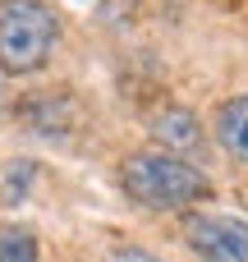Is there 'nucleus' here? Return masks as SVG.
<instances>
[{
  "instance_id": "obj_6",
  "label": "nucleus",
  "mask_w": 248,
  "mask_h": 262,
  "mask_svg": "<svg viewBox=\"0 0 248 262\" xmlns=\"http://www.w3.org/2000/svg\"><path fill=\"white\" fill-rule=\"evenodd\" d=\"M0 262H37V235L32 230H0Z\"/></svg>"
},
{
  "instance_id": "obj_3",
  "label": "nucleus",
  "mask_w": 248,
  "mask_h": 262,
  "mask_svg": "<svg viewBox=\"0 0 248 262\" xmlns=\"http://www.w3.org/2000/svg\"><path fill=\"white\" fill-rule=\"evenodd\" d=\"M184 239L202 262H248V221L230 212H189Z\"/></svg>"
},
{
  "instance_id": "obj_5",
  "label": "nucleus",
  "mask_w": 248,
  "mask_h": 262,
  "mask_svg": "<svg viewBox=\"0 0 248 262\" xmlns=\"http://www.w3.org/2000/svg\"><path fill=\"white\" fill-rule=\"evenodd\" d=\"M216 143H221L235 161H248V92L226 97V101L216 106Z\"/></svg>"
},
{
  "instance_id": "obj_7",
  "label": "nucleus",
  "mask_w": 248,
  "mask_h": 262,
  "mask_svg": "<svg viewBox=\"0 0 248 262\" xmlns=\"http://www.w3.org/2000/svg\"><path fill=\"white\" fill-rule=\"evenodd\" d=\"M106 262H161L152 249H138V244H120V249H110Z\"/></svg>"
},
{
  "instance_id": "obj_4",
  "label": "nucleus",
  "mask_w": 248,
  "mask_h": 262,
  "mask_svg": "<svg viewBox=\"0 0 248 262\" xmlns=\"http://www.w3.org/2000/svg\"><path fill=\"white\" fill-rule=\"evenodd\" d=\"M152 138L161 143V152L170 157H184V152H198L202 147V124L189 106H161L152 115Z\"/></svg>"
},
{
  "instance_id": "obj_2",
  "label": "nucleus",
  "mask_w": 248,
  "mask_h": 262,
  "mask_svg": "<svg viewBox=\"0 0 248 262\" xmlns=\"http://www.w3.org/2000/svg\"><path fill=\"white\" fill-rule=\"evenodd\" d=\"M60 23L46 0H0V74H37L55 51Z\"/></svg>"
},
{
  "instance_id": "obj_1",
  "label": "nucleus",
  "mask_w": 248,
  "mask_h": 262,
  "mask_svg": "<svg viewBox=\"0 0 248 262\" xmlns=\"http://www.w3.org/2000/svg\"><path fill=\"white\" fill-rule=\"evenodd\" d=\"M120 189L143 207H193L212 193V180L170 152H129L120 161Z\"/></svg>"
}]
</instances>
